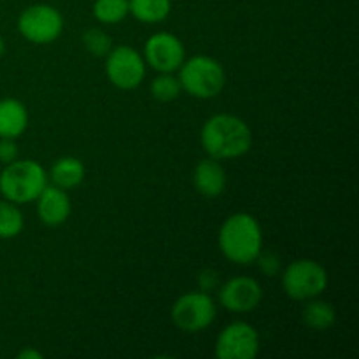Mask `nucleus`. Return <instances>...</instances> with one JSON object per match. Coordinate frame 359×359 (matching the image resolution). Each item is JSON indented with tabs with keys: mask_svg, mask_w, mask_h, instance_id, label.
<instances>
[{
	"mask_svg": "<svg viewBox=\"0 0 359 359\" xmlns=\"http://www.w3.org/2000/svg\"><path fill=\"white\" fill-rule=\"evenodd\" d=\"M200 144L214 160H233L251 149L252 133L244 119L221 112L203 123L200 130Z\"/></svg>",
	"mask_w": 359,
	"mask_h": 359,
	"instance_id": "f257e3e1",
	"label": "nucleus"
},
{
	"mask_svg": "<svg viewBox=\"0 0 359 359\" xmlns=\"http://www.w3.org/2000/svg\"><path fill=\"white\" fill-rule=\"evenodd\" d=\"M217 244L228 262L251 265L263 251V233L258 219L248 212H237L221 224Z\"/></svg>",
	"mask_w": 359,
	"mask_h": 359,
	"instance_id": "f03ea898",
	"label": "nucleus"
},
{
	"mask_svg": "<svg viewBox=\"0 0 359 359\" xmlns=\"http://www.w3.org/2000/svg\"><path fill=\"white\" fill-rule=\"evenodd\" d=\"M48 184V172L35 160H14L0 172V195L16 205L35 202Z\"/></svg>",
	"mask_w": 359,
	"mask_h": 359,
	"instance_id": "7ed1b4c3",
	"label": "nucleus"
},
{
	"mask_svg": "<svg viewBox=\"0 0 359 359\" xmlns=\"http://www.w3.org/2000/svg\"><path fill=\"white\" fill-rule=\"evenodd\" d=\"M177 72L182 91L200 100L217 97L226 84V72L223 65L212 56H191L182 62Z\"/></svg>",
	"mask_w": 359,
	"mask_h": 359,
	"instance_id": "20e7f679",
	"label": "nucleus"
},
{
	"mask_svg": "<svg viewBox=\"0 0 359 359\" xmlns=\"http://www.w3.org/2000/svg\"><path fill=\"white\" fill-rule=\"evenodd\" d=\"M280 283L287 297L305 302L325 293L328 287V272L314 259H297L284 269Z\"/></svg>",
	"mask_w": 359,
	"mask_h": 359,
	"instance_id": "39448f33",
	"label": "nucleus"
},
{
	"mask_svg": "<svg viewBox=\"0 0 359 359\" xmlns=\"http://www.w3.org/2000/svg\"><path fill=\"white\" fill-rule=\"evenodd\" d=\"M63 27L62 13L49 4L28 6L18 18V32L32 44H51L62 35Z\"/></svg>",
	"mask_w": 359,
	"mask_h": 359,
	"instance_id": "423d86ee",
	"label": "nucleus"
},
{
	"mask_svg": "<svg viewBox=\"0 0 359 359\" xmlns=\"http://www.w3.org/2000/svg\"><path fill=\"white\" fill-rule=\"evenodd\" d=\"M217 314L216 302L209 293L191 291L175 300L172 305V323L184 333H200L209 328Z\"/></svg>",
	"mask_w": 359,
	"mask_h": 359,
	"instance_id": "0eeeda50",
	"label": "nucleus"
},
{
	"mask_svg": "<svg viewBox=\"0 0 359 359\" xmlns=\"http://www.w3.org/2000/svg\"><path fill=\"white\" fill-rule=\"evenodd\" d=\"M105 74L118 90H135L146 77V60L132 46H112L105 56Z\"/></svg>",
	"mask_w": 359,
	"mask_h": 359,
	"instance_id": "6e6552de",
	"label": "nucleus"
},
{
	"mask_svg": "<svg viewBox=\"0 0 359 359\" xmlns=\"http://www.w3.org/2000/svg\"><path fill=\"white\" fill-rule=\"evenodd\" d=\"M259 353V335L255 326L235 321L217 335L214 356L217 359H255Z\"/></svg>",
	"mask_w": 359,
	"mask_h": 359,
	"instance_id": "1a4fd4ad",
	"label": "nucleus"
},
{
	"mask_svg": "<svg viewBox=\"0 0 359 359\" xmlns=\"http://www.w3.org/2000/svg\"><path fill=\"white\" fill-rule=\"evenodd\" d=\"M144 60L156 72L174 74L186 60L184 44L170 32H156L144 44Z\"/></svg>",
	"mask_w": 359,
	"mask_h": 359,
	"instance_id": "9d476101",
	"label": "nucleus"
},
{
	"mask_svg": "<svg viewBox=\"0 0 359 359\" xmlns=\"http://www.w3.org/2000/svg\"><path fill=\"white\" fill-rule=\"evenodd\" d=\"M217 300L221 307L235 314H245L251 312L262 304L263 287L255 277L238 276L231 277L226 283L219 284L217 287Z\"/></svg>",
	"mask_w": 359,
	"mask_h": 359,
	"instance_id": "9b49d317",
	"label": "nucleus"
},
{
	"mask_svg": "<svg viewBox=\"0 0 359 359\" xmlns=\"http://www.w3.org/2000/svg\"><path fill=\"white\" fill-rule=\"evenodd\" d=\"M37 216L46 226H62L70 216V198L65 189L55 184H48L37 196Z\"/></svg>",
	"mask_w": 359,
	"mask_h": 359,
	"instance_id": "f8f14e48",
	"label": "nucleus"
},
{
	"mask_svg": "<svg viewBox=\"0 0 359 359\" xmlns=\"http://www.w3.org/2000/svg\"><path fill=\"white\" fill-rule=\"evenodd\" d=\"M193 186L205 198H216V196L223 195L224 188H226V172L219 160L209 156L198 161L195 172H193Z\"/></svg>",
	"mask_w": 359,
	"mask_h": 359,
	"instance_id": "ddd939ff",
	"label": "nucleus"
},
{
	"mask_svg": "<svg viewBox=\"0 0 359 359\" xmlns=\"http://www.w3.org/2000/svg\"><path fill=\"white\" fill-rule=\"evenodd\" d=\"M28 126V111L18 98L0 100V137L14 139L21 137Z\"/></svg>",
	"mask_w": 359,
	"mask_h": 359,
	"instance_id": "4468645a",
	"label": "nucleus"
},
{
	"mask_svg": "<svg viewBox=\"0 0 359 359\" xmlns=\"http://www.w3.org/2000/svg\"><path fill=\"white\" fill-rule=\"evenodd\" d=\"M84 175H86V168H84L83 161L74 156L58 158L51 165V170L48 172L49 181L65 191L83 184Z\"/></svg>",
	"mask_w": 359,
	"mask_h": 359,
	"instance_id": "2eb2a0df",
	"label": "nucleus"
},
{
	"mask_svg": "<svg viewBox=\"0 0 359 359\" xmlns=\"http://www.w3.org/2000/svg\"><path fill=\"white\" fill-rule=\"evenodd\" d=\"M302 321L316 332H325L332 328L337 321V312L332 304L325 300H319L318 297L305 300L304 309H302Z\"/></svg>",
	"mask_w": 359,
	"mask_h": 359,
	"instance_id": "dca6fc26",
	"label": "nucleus"
},
{
	"mask_svg": "<svg viewBox=\"0 0 359 359\" xmlns=\"http://www.w3.org/2000/svg\"><path fill=\"white\" fill-rule=\"evenodd\" d=\"M128 11L140 23H161L172 11V0H128Z\"/></svg>",
	"mask_w": 359,
	"mask_h": 359,
	"instance_id": "f3484780",
	"label": "nucleus"
},
{
	"mask_svg": "<svg viewBox=\"0 0 359 359\" xmlns=\"http://www.w3.org/2000/svg\"><path fill=\"white\" fill-rule=\"evenodd\" d=\"M25 228V217L20 207L9 200H0V238L9 241L18 237Z\"/></svg>",
	"mask_w": 359,
	"mask_h": 359,
	"instance_id": "a211bd4d",
	"label": "nucleus"
},
{
	"mask_svg": "<svg viewBox=\"0 0 359 359\" xmlns=\"http://www.w3.org/2000/svg\"><path fill=\"white\" fill-rule=\"evenodd\" d=\"M130 14L128 0H95L93 16L104 25H116Z\"/></svg>",
	"mask_w": 359,
	"mask_h": 359,
	"instance_id": "6ab92c4d",
	"label": "nucleus"
},
{
	"mask_svg": "<svg viewBox=\"0 0 359 359\" xmlns=\"http://www.w3.org/2000/svg\"><path fill=\"white\" fill-rule=\"evenodd\" d=\"M181 83H179V79L174 74L160 72L154 77L153 83H151V95H153L154 100L161 102V104L174 102L181 95Z\"/></svg>",
	"mask_w": 359,
	"mask_h": 359,
	"instance_id": "aec40b11",
	"label": "nucleus"
},
{
	"mask_svg": "<svg viewBox=\"0 0 359 359\" xmlns=\"http://www.w3.org/2000/svg\"><path fill=\"white\" fill-rule=\"evenodd\" d=\"M83 44L90 55L107 56V53L112 49V39L107 32L100 28H90L83 34Z\"/></svg>",
	"mask_w": 359,
	"mask_h": 359,
	"instance_id": "412c9836",
	"label": "nucleus"
},
{
	"mask_svg": "<svg viewBox=\"0 0 359 359\" xmlns=\"http://www.w3.org/2000/svg\"><path fill=\"white\" fill-rule=\"evenodd\" d=\"M259 270L265 273L266 277H273L280 272V258L273 252H259V256L256 258Z\"/></svg>",
	"mask_w": 359,
	"mask_h": 359,
	"instance_id": "4be33fe9",
	"label": "nucleus"
},
{
	"mask_svg": "<svg viewBox=\"0 0 359 359\" xmlns=\"http://www.w3.org/2000/svg\"><path fill=\"white\" fill-rule=\"evenodd\" d=\"M198 290L203 291V293H212L219 287V272L214 269H205L198 273Z\"/></svg>",
	"mask_w": 359,
	"mask_h": 359,
	"instance_id": "5701e85b",
	"label": "nucleus"
},
{
	"mask_svg": "<svg viewBox=\"0 0 359 359\" xmlns=\"http://www.w3.org/2000/svg\"><path fill=\"white\" fill-rule=\"evenodd\" d=\"M18 160V146L14 139H2L0 137V163L7 165Z\"/></svg>",
	"mask_w": 359,
	"mask_h": 359,
	"instance_id": "b1692460",
	"label": "nucleus"
},
{
	"mask_svg": "<svg viewBox=\"0 0 359 359\" xmlns=\"http://www.w3.org/2000/svg\"><path fill=\"white\" fill-rule=\"evenodd\" d=\"M16 358L18 359H42V358H44V354L39 353L37 349H32V347H27V349L20 351Z\"/></svg>",
	"mask_w": 359,
	"mask_h": 359,
	"instance_id": "393cba45",
	"label": "nucleus"
},
{
	"mask_svg": "<svg viewBox=\"0 0 359 359\" xmlns=\"http://www.w3.org/2000/svg\"><path fill=\"white\" fill-rule=\"evenodd\" d=\"M4 53H6V41H4L2 35H0V58H2Z\"/></svg>",
	"mask_w": 359,
	"mask_h": 359,
	"instance_id": "a878e982",
	"label": "nucleus"
}]
</instances>
